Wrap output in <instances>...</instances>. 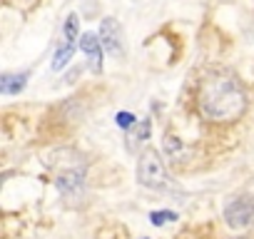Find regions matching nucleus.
Returning a JSON list of instances; mask_svg holds the SVG:
<instances>
[{
    "mask_svg": "<svg viewBox=\"0 0 254 239\" xmlns=\"http://www.w3.org/2000/svg\"><path fill=\"white\" fill-rule=\"evenodd\" d=\"M197 110L209 122H234L247 110V90L232 72H209L197 92Z\"/></svg>",
    "mask_w": 254,
    "mask_h": 239,
    "instance_id": "f257e3e1",
    "label": "nucleus"
},
{
    "mask_svg": "<svg viewBox=\"0 0 254 239\" xmlns=\"http://www.w3.org/2000/svg\"><path fill=\"white\" fill-rule=\"evenodd\" d=\"M137 182L147 189H167L170 175L165 167V160L157 150H145L137 162Z\"/></svg>",
    "mask_w": 254,
    "mask_h": 239,
    "instance_id": "f03ea898",
    "label": "nucleus"
},
{
    "mask_svg": "<svg viewBox=\"0 0 254 239\" xmlns=\"http://www.w3.org/2000/svg\"><path fill=\"white\" fill-rule=\"evenodd\" d=\"M58 192L67 202H77L85 197V170L82 167H63L55 177Z\"/></svg>",
    "mask_w": 254,
    "mask_h": 239,
    "instance_id": "7ed1b4c3",
    "label": "nucleus"
},
{
    "mask_svg": "<svg viewBox=\"0 0 254 239\" xmlns=\"http://www.w3.org/2000/svg\"><path fill=\"white\" fill-rule=\"evenodd\" d=\"M224 222L232 229H247L254 224V199L252 197H239L224 207Z\"/></svg>",
    "mask_w": 254,
    "mask_h": 239,
    "instance_id": "20e7f679",
    "label": "nucleus"
},
{
    "mask_svg": "<svg viewBox=\"0 0 254 239\" xmlns=\"http://www.w3.org/2000/svg\"><path fill=\"white\" fill-rule=\"evenodd\" d=\"M100 40H102V48L112 55V58H122L125 55V45H122V30L120 25L115 23V18H105L100 23Z\"/></svg>",
    "mask_w": 254,
    "mask_h": 239,
    "instance_id": "39448f33",
    "label": "nucleus"
},
{
    "mask_svg": "<svg viewBox=\"0 0 254 239\" xmlns=\"http://www.w3.org/2000/svg\"><path fill=\"white\" fill-rule=\"evenodd\" d=\"M80 50L87 55L90 70L92 72H102V40H100V35H95V33L80 35Z\"/></svg>",
    "mask_w": 254,
    "mask_h": 239,
    "instance_id": "423d86ee",
    "label": "nucleus"
},
{
    "mask_svg": "<svg viewBox=\"0 0 254 239\" xmlns=\"http://www.w3.org/2000/svg\"><path fill=\"white\" fill-rule=\"evenodd\" d=\"M30 72H5L0 77V92L3 95H18L20 90H25Z\"/></svg>",
    "mask_w": 254,
    "mask_h": 239,
    "instance_id": "0eeeda50",
    "label": "nucleus"
},
{
    "mask_svg": "<svg viewBox=\"0 0 254 239\" xmlns=\"http://www.w3.org/2000/svg\"><path fill=\"white\" fill-rule=\"evenodd\" d=\"M72 53H75V43L63 40V45L58 48V53H55V58H53V70H63V67L67 65V60L72 58Z\"/></svg>",
    "mask_w": 254,
    "mask_h": 239,
    "instance_id": "6e6552de",
    "label": "nucleus"
},
{
    "mask_svg": "<svg viewBox=\"0 0 254 239\" xmlns=\"http://www.w3.org/2000/svg\"><path fill=\"white\" fill-rule=\"evenodd\" d=\"M150 120H142V122L140 125H135V132L130 135V142H127V147H130V150H135L137 147V142L142 145L145 140H150Z\"/></svg>",
    "mask_w": 254,
    "mask_h": 239,
    "instance_id": "1a4fd4ad",
    "label": "nucleus"
},
{
    "mask_svg": "<svg viewBox=\"0 0 254 239\" xmlns=\"http://www.w3.org/2000/svg\"><path fill=\"white\" fill-rule=\"evenodd\" d=\"M63 38H65L67 43L80 40V20H77V15H75V13H72V15H67L65 28H63Z\"/></svg>",
    "mask_w": 254,
    "mask_h": 239,
    "instance_id": "9d476101",
    "label": "nucleus"
},
{
    "mask_svg": "<svg viewBox=\"0 0 254 239\" xmlns=\"http://www.w3.org/2000/svg\"><path fill=\"white\" fill-rule=\"evenodd\" d=\"M115 122H117V127H122V130H130V127L137 125V117H135L132 112H117V115H115Z\"/></svg>",
    "mask_w": 254,
    "mask_h": 239,
    "instance_id": "9b49d317",
    "label": "nucleus"
},
{
    "mask_svg": "<svg viewBox=\"0 0 254 239\" xmlns=\"http://www.w3.org/2000/svg\"><path fill=\"white\" fill-rule=\"evenodd\" d=\"M150 219H152V224H165V222L177 219V214H175V212H152Z\"/></svg>",
    "mask_w": 254,
    "mask_h": 239,
    "instance_id": "f8f14e48",
    "label": "nucleus"
},
{
    "mask_svg": "<svg viewBox=\"0 0 254 239\" xmlns=\"http://www.w3.org/2000/svg\"><path fill=\"white\" fill-rule=\"evenodd\" d=\"M237 239H242V237H237Z\"/></svg>",
    "mask_w": 254,
    "mask_h": 239,
    "instance_id": "ddd939ff",
    "label": "nucleus"
}]
</instances>
